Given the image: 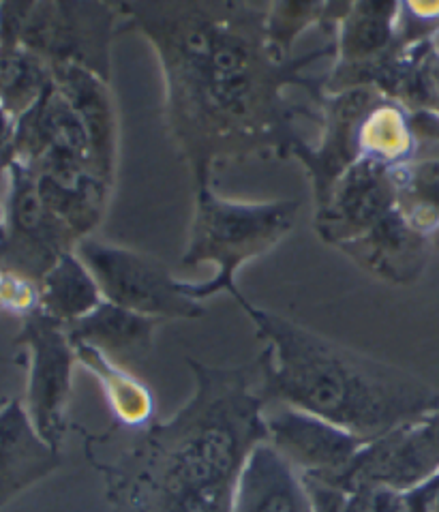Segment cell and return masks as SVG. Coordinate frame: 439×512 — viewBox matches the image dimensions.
I'll use <instances>...</instances> for the list:
<instances>
[{
	"instance_id": "obj_1",
	"label": "cell",
	"mask_w": 439,
	"mask_h": 512,
	"mask_svg": "<svg viewBox=\"0 0 439 512\" xmlns=\"http://www.w3.org/2000/svg\"><path fill=\"white\" fill-rule=\"evenodd\" d=\"M125 28H140L159 54L165 118L195 187L215 168L264 155H292L300 138L285 84H302L317 101L324 82L298 69L332 50L287 60L270 37V3H120Z\"/></svg>"
},
{
	"instance_id": "obj_2",
	"label": "cell",
	"mask_w": 439,
	"mask_h": 512,
	"mask_svg": "<svg viewBox=\"0 0 439 512\" xmlns=\"http://www.w3.org/2000/svg\"><path fill=\"white\" fill-rule=\"evenodd\" d=\"M187 365L195 390L172 420L86 435L110 512H234L242 470L268 442L264 356L242 367Z\"/></svg>"
},
{
	"instance_id": "obj_3",
	"label": "cell",
	"mask_w": 439,
	"mask_h": 512,
	"mask_svg": "<svg viewBox=\"0 0 439 512\" xmlns=\"http://www.w3.org/2000/svg\"><path fill=\"white\" fill-rule=\"evenodd\" d=\"M264 356L268 405L313 414L373 442L439 408V393L416 375L360 354L242 296Z\"/></svg>"
},
{
	"instance_id": "obj_4",
	"label": "cell",
	"mask_w": 439,
	"mask_h": 512,
	"mask_svg": "<svg viewBox=\"0 0 439 512\" xmlns=\"http://www.w3.org/2000/svg\"><path fill=\"white\" fill-rule=\"evenodd\" d=\"M298 206L296 200L230 202L219 198L210 185L195 187V215L183 264L210 262L217 273L206 283H187V294L200 303L219 292L240 300L236 270L281 243L294 228Z\"/></svg>"
},
{
	"instance_id": "obj_5",
	"label": "cell",
	"mask_w": 439,
	"mask_h": 512,
	"mask_svg": "<svg viewBox=\"0 0 439 512\" xmlns=\"http://www.w3.org/2000/svg\"><path fill=\"white\" fill-rule=\"evenodd\" d=\"M75 255L95 277L103 300L133 313L157 320H195L206 309L187 294V283L174 279L163 262L153 255L105 245L84 238Z\"/></svg>"
},
{
	"instance_id": "obj_6",
	"label": "cell",
	"mask_w": 439,
	"mask_h": 512,
	"mask_svg": "<svg viewBox=\"0 0 439 512\" xmlns=\"http://www.w3.org/2000/svg\"><path fill=\"white\" fill-rule=\"evenodd\" d=\"M118 13L99 3H26L18 45L50 69L82 67L108 82V50Z\"/></svg>"
},
{
	"instance_id": "obj_7",
	"label": "cell",
	"mask_w": 439,
	"mask_h": 512,
	"mask_svg": "<svg viewBox=\"0 0 439 512\" xmlns=\"http://www.w3.org/2000/svg\"><path fill=\"white\" fill-rule=\"evenodd\" d=\"M3 172L9 176V195L0 266L41 285L60 255L75 249L78 238L43 202L37 176L28 165L9 157Z\"/></svg>"
},
{
	"instance_id": "obj_8",
	"label": "cell",
	"mask_w": 439,
	"mask_h": 512,
	"mask_svg": "<svg viewBox=\"0 0 439 512\" xmlns=\"http://www.w3.org/2000/svg\"><path fill=\"white\" fill-rule=\"evenodd\" d=\"M18 343L30 352L28 393L24 408L41 438L60 450L67 433V408L75 352L67 326L37 309L24 318Z\"/></svg>"
},
{
	"instance_id": "obj_9",
	"label": "cell",
	"mask_w": 439,
	"mask_h": 512,
	"mask_svg": "<svg viewBox=\"0 0 439 512\" xmlns=\"http://www.w3.org/2000/svg\"><path fill=\"white\" fill-rule=\"evenodd\" d=\"M435 474H439V408L362 446L345 472L326 485L345 493L371 487L407 491Z\"/></svg>"
},
{
	"instance_id": "obj_10",
	"label": "cell",
	"mask_w": 439,
	"mask_h": 512,
	"mask_svg": "<svg viewBox=\"0 0 439 512\" xmlns=\"http://www.w3.org/2000/svg\"><path fill=\"white\" fill-rule=\"evenodd\" d=\"M264 420L268 444L300 476L322 483H332L343 474L362 446L369 444L350 431L287 405H268Z\"/></svg>"
},
{
	"instance_id": "obj_11",
	"label": "cell",
	"mask_w": 439,
	"mask_h": 512,
	"mask_svg": "<svg viewBox=\"0 0 439 512\" xmlns=\"http://www.w3.org/2000/svg\"><path fill=\"white\" fill-rule=\"evenodd\" d=\"M397 208L392 165L360 159L317 206V230L339 247L369 234Z\"/></svg>"
},
{
	"instance_id": "obj_12",
	"label": "cell",
	"mask_w": 439,
	"mask_h": 512,
	"mask_svg": "<svg viewBox=\"0 0 439 512\" xmlns=\"http://www.w3.org/2000/svg\"><path fill=\"white\" fill-rule=\"evenodd\" d=\"M60 468V450L37 433L24 403L0 408V508Z\"/></svg>"
},
{
	"instance_id": "obj_13",
	"label": "cell",
	"mask_w": 439,
	"mask_h": 512,
	"mask_svg": "<svg viewBox=\"0 0 439 512\" xmlns=\"http://www.w3.org/2000/svg\"><path fill=\"white\" fill-rule=\"evenodd\" d=\"M163 320L146 318L108 300L78 322L67 326L71 345H88L108 356L114 365L131 371L153 352V337Z\"/></svg>"
},
{
	"instance_id": "obj_14",
	"label": "cell",
	"mask_w": 439,
	"mask_h": 512,
	"mask_svg": "<svg viewBox=\"0 0 439 512\" xmlns=\"http://www.w3.org/2000/svg\"><path fill=\"white\" fill-rule=\"evenodd\" d=\"M234 512H315L302 476L268 442L242 470Z\"/></svg>"
},
{
	"instance_id": "obj_15",
	"label": "cell",
	"mask_w": 439,
	"mask_h": 512,
	"mask_svg": "<svg viewBox=\"0 0 439 512\" xmlns=\"http://www.w3.org/2000/svg\"><path fill=\"white\" fill-rule=\"evenodd\" d=\"M425 247L427 236L416 232L399 213V208H395L369 234L352 240L341 249L354 255L371 273L395 281H407L412 279V275L420 273Z\"/></svg>"
},
{
	"instance_id": "obj_16",
	"label": "cell",
	"mask_w": 439,
	"mask_h": 512,
	"mask_svg": "<svg viewBox=\"0 0 439 512\" xmlns=\"http://www.w3.org/2000/svg\"><path fill=\"white\" fill-rule=\"evenodd\" d=\"M101 303L99 285L75 251L60 255V260L41 281L39 309L65 326L78 322Z\"/></svg>"
},
{
	"instance_id": "obj_17",
	"label": "cell",
	"mask_w": 439,
	"mask_h": 512,
	"mask_svg": "<svg viewBox=\"0 0 439 512\" xmlns=\"http://www.w3.org/2000/svg\"><path fill=\"white\" fill-rule=\"evenodd\" d=\"M73 352L75 358L99 378L118 425L142 427L150 423L153 399L148 395V388L135 380L131 371L114 365L108 356L95 348H88V345H73Z\"/></svg>"
},
{
	"instance_id": "obj_18",
	"label": "cell",
	"mask_w": 439,
	"mask_h": 512,
	"mask_svg": "<svg viewBox=\"0 0 439 512\" xmlns=\"http://www.w3.org/2000/svg\"><path fill=\"white\" fill-rule=\"evenodd\" d=\"M54 82L48 63L20 45L0 48V108L15 123L35 108Z\"/></svg>"
},
{
	"instance_id": "obj_19",
	"label": "cell",
	"mask_w": 439,
	"mask_h": 512,
	"mask_svg": "<svg viewBox=\"0 0 439 512\" xmlns=\"http://www.w3.org/2000/svg\"><path fill=\"white\" fill-rule=\"evenodd\" d=\"M397 208L420 234L439 228V159L392 168Z\"/></svg>"
},
{
	"instance_id": "obj_20",
	"label": "cell",
	"mask_w": 439,
	"mask_h": 512,
	"mask_svg": "<svg viewBox=\"0 0 439 512\" xmlns=\"http://www.w3.org/2000/svg\"><path fill=\"white\" fill-rule=\"evenodd\" d=\"M405 512H439V474L414 489L401 491Z\"/></svg>"
},
{
	"instance_id": "obj_21",
	"label": "cell",
	"mask_w": 439,
	"mask_h": 512,
	"mask_svg": "<svg viewBox=\"0 0 439 512\" xmlns=\"http://www.w3.org/2000/svg\"><path fill=\"white\" fill-rule=\"evenodd\" d=\"M302 483H305L309 498L313 502L315 512H343L345 508V491L330 487L322 480H315L309 476H302Z\"/></svg>"
},
{
	"instance_id": "obj_22",
	"label": "cell",
	"mask_w": 439,
	"mask_h": 512,
	"mask_svg": "<svg viewBox=\"0 0 439 512\" xmlns=\"http://www.w3.org/2000/svg\"><path fill=\"white\" fill-rule=\"evenodd\" d=\"M13 133H15V120L0 108V172L5 170V163L9 159Z\"/></svg>"
},
{
	"instance_id": "obj_23",
	"label": "cell",
	"mask_w": 439,
	"mask_h": 512,
	"mask_svg": "<svg viewBox=\"0 0 439 512\" xmlns=\"http://www.w3.org/2000/svg\"><path fill=\"white\" fill-rule=\"evenodd\" d=\"M5 232H7V217H5V206H0V245L5 240Z\"/></svg>"
}]
</instances>
